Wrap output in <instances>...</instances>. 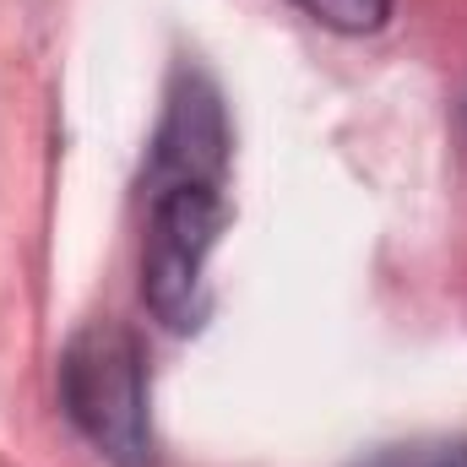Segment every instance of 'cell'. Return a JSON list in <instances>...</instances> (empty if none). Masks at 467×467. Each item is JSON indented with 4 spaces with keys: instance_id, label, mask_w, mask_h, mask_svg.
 Segmentation results:
<instances>
[{
    "instance_id": "3957f363",
    "label": "cell",
    "mask_w": 467,
    "mask_h": 467,
    "mask_svg": "<svg viewBox=\"0 0 467 467\" xmlns=\"http://www.w3.org/2000/svg\"><path fill=\"white\" fill-rule=\"evenodd\" d=\"M229 174V119L223 99L202 71H180L169 88V109L152 136L147 158V185H180V180H207L223 185Z\"/></svg>"
},
{
    "instance_id": "6da1fadb",
    "label": "cell",
    "mask_w": 467,
    "mask_h": 467,
    "mask_svg": "<svg viewBox=\"0 0 467 467\" xmlns=\"http://www.w3.org/2000/svg\"><path fill=\"white\" fill-rule=\"evenodd\" d=\"M60 408L77 435L115 467H152V413H147V353L130 327L93 321L60 353Z\"/></svg>"
},
{
    "instance_id": "7a4b0ae2",
    "label": "cell",
    "mask_w": 467,
    "mask_h": 467,
    "mask_svg": "<svg viewBox=\"0 0 467 467\" xmlns=\"http://www.w3.org/2000/svg\"><path fill=\"white\" fill-rule=\"evenodd\" d=\"M147 244H141V299L169 332H196L207 321V255L223 234V185L180 180L147 185Z\"/></svg>"
},
{
    "instance_id": "5b68a950",
    "label": "cell",
    "mask_w": 467,
    "mask_h": 467,
    "mask_svg": "<svg viewBox=\"0 0 467 467\" xmlns=\"http://www.w3.org/2000/svg\"><path fill=\"white\" fill-rule=\"evenodd\" d=\"M353 467H467V435H435V441H402L380 446L375 457Z\"/></svg>"
},
{
    "instance_id": "277c9868",
    "label": "cell",
    "mask_w": 467,
    "mask_h": 467,
    "mask_svg": "<svg viewBox=\"0 0 467 467\" xmlns=\"http://www.w3.org/2000/svg\"><path fill=\"white\" fill-rule=\"evenodd\" d=\"M288 5H299L310 22H321L332 33L364 38V33H380L391 22V5L397 0H288Z\"/></svg>"
}]
</instances>
